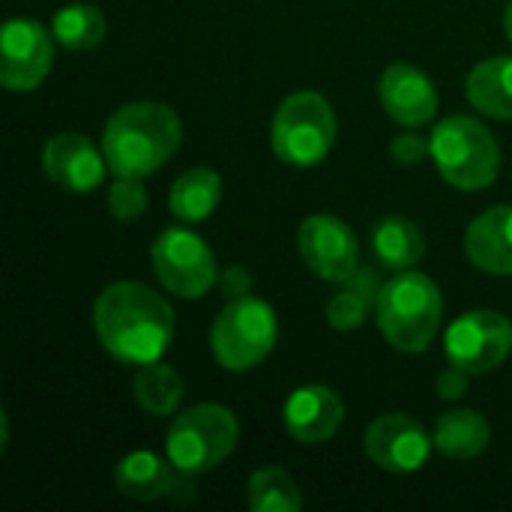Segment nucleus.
I'll return each mask as SVG.
<instances>
[{
    "label": "nucleus",
    "instance_id": "nucleus-1",
    "mask_svg": "<svg viewBox=\"0 0 512 512\" xmlns=\"http://www.w3.org/2000/svg\"><path fill=\"white\" fill-rule=\"evenodd\" d=\"M93 330L114 360L156 363L174 339V309L141 282H114L93 303Z\"/></svg>",
    "mask_w": 512,
    "mask_h": 512
},
{
    "label": "nucleus",
    "instance_id": "nucleus-2",
    "mask_svg": "<svg viewBox=\"0 0 512 512\" xmlns=\"http://www.w3.org/2000/svg\"><path fill=\"white\" fill-rule=\"evenodd\" d=\"M183 126L171 105L141 99L120 105L102 129V153L114 177H150L180 147Z\"/></svg>",
    "mask_w": 512,
    "mask_h": 512
},
{
    "label": "nucleus",
    "instance_id": "nucleus-3",
    "mask_svg": "<svg viewBox=\"0 0 512 512\" xmlns=\"http://www.w3.org/2000/svg\"><path fill=\"white\" fill-rule=\"evenodd\" d=\"M444 318L441 288L426 276L411 270H399L390 276L375 297V321L387 345L402 354H423L435 342Z\"/></svg>",
    "mask_w": 512,
    "mask_h": 512
},
{
    "label": "nucleus",
    "instance_id": "nucleus-4",
    "mask_svg": "<svg viewBox=\"0 0 512 512\" xmlns=\"http://www.w3.org/2000/svg\"><path fill=\"white\" fill-rule=\"evenodd\" d=\"M240 441V423L231 408L201 402L174 417L165 435V456L180 477H201L219 468Z\"/></svg>",
    "mask_w": 512,
    "mask_h": 512
},
{
    "label": "nucleus",
    "instance_id": "nucleus-5",
    "mask_svg": "<svg viewBox=\"0 0 512 512\" xmlns=\"http://www.w3.org/2000/svg\"><path fill=\"white\" fill-rule=\"evenodd\" d=\"M429 144L432 162L450 186L462 192H477L498 180L501 147L495 135L486 129V123H480L477 117L453 114L441 120L432 129Z\"/></svg>",
    "mask_w": 512,
    "mask_h": 512
},
{
    "label": "nucleus",
    "instance_id": "nucleus-6",
    "mask_svg": "<svg viewBox=\"0 0 512 512\" xmlns=\"http://www.w3.org/2000/svg\"><path fill=\"white\" fill-rule=\"evenodd\" d=\"M279 342V318L261 297L240 294L225 303L210 327V351L228 372L261 366Z\"/></svg>",
    "mask_w": 512,
    "mask_h": 512
},
{
    "label": "nucleus",
    "instance_id": "nucleus-7",
    "mask_svg": "<svg viewBox=\"0 0 512 512\" xmlns=\"http://www.w3.org/2000/svg\"><path fill=\"white\" fill-rule=\"evenodd\" d=\"M336 132L339 120L333 105L315 90H297L276 108L270 141L279 162L291 168H312L330 156Z\"/></svg>",
    "mask_w": 512,
    "mask_h": 512
},
{
    "label": "nucleus",
    "instance_id": "nucleus-8",
    "mask_svg": "<svg viewBox=\"0 0 512 512\" xmlns=\"http://www.w3.org/2000/svg\"><path fill=\"white\" fill-rule=\"evenodd\" d=\"M150 261L159 285L180 300H201L219 282L207 240L183 225H171L153 240Z\"/></svg>",
    "mask_w": 512,
    "mask_h": 512
},
{
    "label": "nucleus",
    "instance_id": "nucleus-9",
    "mask_svg": "<svg viewBox=\"0 0 512 512\" xmlns=\"http://www.w3.org/2000/svg\"><path fill=\"white\" fill-rule=\"evenodd\" d=\"M444 354L468 375H489L512 354V321L495 309L465 312L447 327Z\"/></svg>",
    "mask_w": 512,
    "mask_h": 512
},
{
    "label": "nucleus",
    "instance_id": "nucleus-10",
    "mask_svg": "<svg viewBox=\"0 0 512 512\" xmlns=\"http://www.w3.org/2000/svg\"><path fill=\"white\" fill-rule=\"evenodd\" d=\"M297 246L306 267L333 285H348L360 273V243L351 225L330 213H315L300 222Z\"/></svg>",
    "mask_w": 512,
    "mask_h": 512
},
{
    "label": "nucleus",
    "instance_id": "nucleus-11",
    "mask_svg": "<svg viewBox=\"0 0 512 512\" xmlns=\"http://www.w3.org/2000/svg\"><path fill=\"white\" fill-rule=\"evenodd\" d=\"M54 33L33 18H9L0 33V84L12 93L36 90L54 66Z\"/></svg>",
    "mask_w": 512,
    "mask_h": 512
},
{
    "label": "nucleus",
    "instance_id": "nucleus-12",
    "mask_svg": "<svg viewBox=\"0 0 512 512\" xmlns=\"http://www.w3.org/2000/svg\"><path fill=\"white\" fill-rule=\"evenodd\" d=\"M363 447H366V456L372 459V465H378L381 471L417 474L429 462L435 441L429 438L423 423H417L408 414L390 411L369 423Z\"/></svg>",
    "mask_w": 512,
    "mask_h": 512
},
{
    "label": "nucleus",
    "instance_id": "nucleus-13",
    "mask_svg": "<svg viewBox=\"0 0 512 512\" xmlns=\"http://www.w3.org/2000/svg\"><path fill=\"white\" fill-rule=\"evenodd\" d=\"M108 159L81 132H57L42 144V174L66 192H93L105 180Z\"/></svg>",
    "mask_w": 512,
    "mask_h": 512
},
{
    "label": "nucleus",
    "instance_id": "nucleus-14",
    "mask_svg": "<svg viewBox=\"0 0 512 512\" xmlns=\"http://www.w3.org/2000/svg\"><path fill=\"white\" fill-rule=\"evenodd\" d=\"M285 432L306 447L327 444L345 423V402L336 390L324 384H306L297 387L282 408Z\"/></svg>",
    "mask_w": 512,
    "mask_h": 512
},
{
    "label": "nucleus",
    "instance_id": "nucleus-15",
    "mask_svg": "<svg viewBox=\"0 0 512 512\" xmlns=\"http://www.w3.org/2000/svg\"><path fill=\"white\" fill-rule=\"evenodd\" d=\"M378 99H381V108L399 126H408V129L426 126L438 114V90L432 78L411 63H393L381 72Z\"/></svg>",
    "mask_w": 512,
    "mask_h": 512
},
{
    "label": "nucleus",
    "instance_id": "nucleus-16",
    "mask_svg": "<svg viewBox=\"0 0 512 512\" xmlns=\"http://www.w3.org/2000/svg\"><path fill=\"white\" fill-rule=\"evenodd\" d=\"M468 261L489 276H512V204L483 210L465 231Z\"/></svg>",
    "mask_w": 512,
    "mask_h": 512
},
{
    "label": "nucleus",
    "instance_id": "nucleus-17",
    "mask_svg": "<svg viewBox=\"0 0 512 512\" xmlns=\"http://www.w3.org/2000/svg\"><path fill=\"white\" fill-rule=\"evenodd\" d=\"M174 465L165 456L147 453V450H135L129 456H123L114 468V486L120 495L132 498V501H159L168 498L177 486L174 477Z\"/></svg>",
    "mask_w": 512,
    "mask_h": 512
},
{
    "label": "nucleus",
    "instance_id": "nucleus-18",
    "mask_svg": "<svg viewBox=\"0 0 512 512\" xmlns=\"http://www.w3.org/2000/svg\"><path fill=\"white\" fill-rule=\"evenodd\" d=\"M435 450L453 462H471L486 453L492 441V426L480 411L471 408H456L438 417L435 432H432Z\"/></svg>",
    "mask_w": 512,
    "mask_h": 512
},
{
    "label": "nucleus",
    "instance_id": "nucleus-19",
    "mask_svg": "<svg viewBox=\"0 0 512 512\" xmlns=\"http://www.w3.org/2000/svg\"><path fill=\"white\" fill-rule=\"evenodd\" d=\"M465 93L480 114L492 120H512V54L480 60L465 81Z\"/></svg>",
    "mask_w": 512,
    "mask_h": 512
},
{
    "label": "nucleus",
    "instance_id": "nucleus-20",
    "mask_svg": "<svg viewBox=\"0 0 512 512\" xmlns=\"http://www.w3.org/2000/svg\"><path fill=\"white\" fill-rule=\"evenodd\" d=\"M222 201V177L213 168H189L183 171L168 195V207L177 222L195 225L210 219V213Z\"/></svg>",
    "mask_w": 512,
    "mask_h": 512
},
{
    "label": "nucleus",
    "instance_id": "nucleus-21",
    "mask_svg": "<svg viewBox=\"0 0 512 512\" xmlns=\"http://www.w3.org/2000/svg\"><path fill=\"white\" fill-rule=\"evenodd\" d=\"M375 258L387 270H411L426 258V237L423 231L405 216H387L372 231Z\"/></svg>",
    "mask_w": 512,
    "mask_h": 512
},
{
    "label": "nucleus",
    "instance_id": "nucleus-22",
    "mask_svg": "<svg viewBox=\"0 0 512 512\" xmlns=\"http://www.w3.org/2000/svg\"><path fill=\"white\" fill-rule=\"evenodd\" d=\"M183 378L174 366L168 363H144L138 366L135 372V381H132V396H135V405L150 414V417H171L180 402H183Z\"/></svg>",
    "mask_w": 512,
    "mask_h": 512
},
{
    "label": "nucleus",
    "instance_id": "nucleus-23",
    "mask_svg": "<svg viewBox=\"0 0 512 512\" xmlns=\"http://www.w3.org/2000/svg\"><path fill=\"white\" fill-rule=\"evenodd\" d=\"M105 15L93 3H66L51 18L54 39L69 51H93L105 39Z\"/></svg>",
    "mask_w": 512,
    "mask_h": 512
},
{
    "label": "nucleus",
    "instance_id": "nucleus-24",
    "mask_svg": "<svg viewBox=\"0 0 512 512\" xmlns=\"http://www.w3.org/2000/svg\"><path fill=\"white\" fill-rule=\"evenodd\" d=\"M249 510L252 512H300L303 510V492L297 489L294 477L285 468L267 465L258 468L249 477L246 486Z\"/></svg>",
    "mask_w": 512,
    "mask_h": 512
},
{
    "label": "nucleus",
    "instance_id": "nucleus-25",
    "mask_svg": "<svg viewBox=\"0 0 512 512\" xmlns=\"http://www.w3.org/2000/svg\"><path fill=\"white\" fill-rule=\"evenodd\" d=\"M375 288V273L372 270H360L345 291H339L336 297H330L327 303V324L336 330V333H354L366 324V315H369V303L378 297V291L372 294Z\"/></svg>",
    "mask_w": 512,
    "mask_h": 512
},
{
    "label": "nucleus",
    "instance_id": "nucleus-26",
    "mask_svg": "<svg viewBox=\"0 0 512 512\" xmlns=\"http://www.w3.org/2000/svg\"><path fill=\"white\" fill-rule=\"evenodd\" d=\"M147 210V186L141 177H117L108 189V213L120 225H132Z\"/></svg>",
    "mask_w": 512,
    "mask_h": 512
},
{
    "label": "nucleus",
    "instance_id": "nucleus-27",
    "mask_svg": "<svg viewBox=\"0 0 512 512\" xmlns=\"http://www.w3.org/2000/svg\"><path fill=\"white\" fill-rule=\"evenodd\" d=\"M390 156H393L399 165H420L426 156H432V144H429V138H423V135H417V132H402V135L393 138Z\"/></svg>",
    "mask_w": 512,
    "mask_h": 512
},
{
    "label": "nucleus",
    "instance_id": "nucleus-28",
    "mask_svg": "<svg viewBox=\"0 0 512 512\" xmlns=\"http://www.w3.org/2000/svg\"><path fill=\"white\" fill-rule=\"evenodd\" d=\"M468 372L465 369H459V366H447L444 372H438V378H435V390H438V396L441 399H447V402H456V399H462L465 393H468Z\"/></svg>",
    "mask_w": 512,
    "mask_h": 512
},
{
    "label": "nucleus",
    "instance_id": "nucleus-29",
    "mask_svg": "<svg viewBox=\"0 0 512 512\" xmlns=\"http://www.w3.org/2000/svg\"><path fill=\"white\" fill-rule=\"evenodd\" d=\"M249 288H252V279L246 276V270H228L225 273V291H228V297H240V294H249Z\"/></svg>",
    "mask_w": 512,
    "mask_h": 512
},
{
    "label": "nucleus",
    "instance_id": "nucleus-30",
    "mask_svg": "<svg viewBox=\"0 0 512 512\" xmlns=\"http://www.w3.org/2000/svg\"><path fill=\"white\" fill-rule=\"evenodd\" d=\"M504 30H507V39L512 42V0H510V6L504 9Z\"/></svg>",
    "mask_w": 512,
    "mask_h": 512
}]
</instances>
